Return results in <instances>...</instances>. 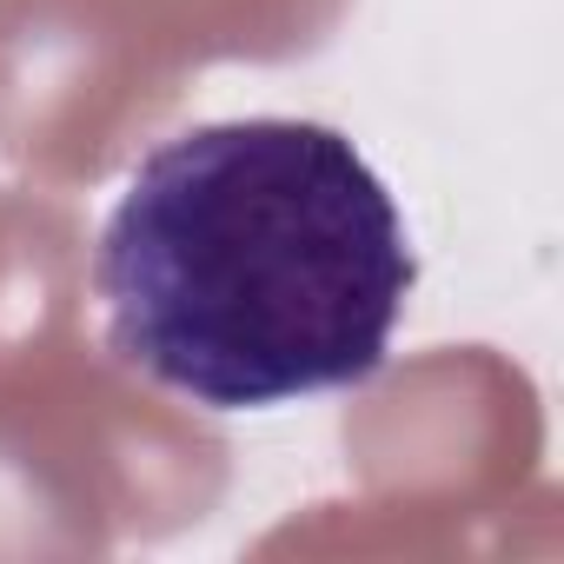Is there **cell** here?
Instances as JSON below:
<instances>
[{
    "label": "cell",
    "instance_id": "obj_1",
    "mask_svg": "<svg viewBox=\"0 0 564 564\" xmlns=\"http://www.w3.org/2000/svg\"><path fill=\"white\" fill-rule=\"evenodd\" d=\"M419 286L392 186L319 120L153 147L94 246L107 352L206 412L366 386Z\"/></svg>",
    "mask_w": 564,
    "mask_h": 564
}]
</instances>
